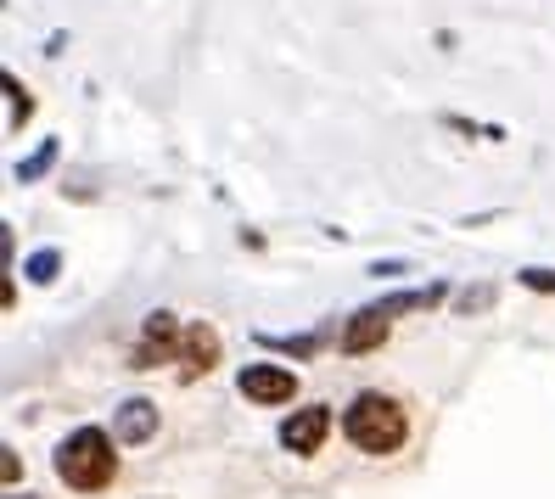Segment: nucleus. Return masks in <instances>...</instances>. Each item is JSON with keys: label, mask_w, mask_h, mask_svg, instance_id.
Listing matches in <instances>:
<instances>
[{"label": "nucleus", "mask_w": 555, "mask_h": 499, "mask_svg": "<svg viewBox=\"0 0 555 499\" xmlns=\"http://www.w3.org/2000/svg\"><path fill=\"white\" fill-rule=\"evenodd\" d=\"M365 275H376V281H393V275H415V264H410V258H376Z\"/></svg>", "instance_id": "nucleus-16"}, {"label": "nucleus", "mask_w": 555, "mask_h": 499, "mask_svg": "<svg viewBox=\"0 0 555 499\" xmlns=\"http://www.w3.org/2000/svg\"><path fill=\"white\" fill-rule=\"evenodd\" d=\"M387 331H393V314L382 309V303H370V309H359L354 320H348V326H342V354H376V348L387 343Z\"/></svg>", "instance_id": "nucleus-6"}, {"label": "nucleus", "mask_w": 555, "mask_h": 499, "mask_svg": "<svg viewBox=\"0 0 555 499\" xmlns=\"http://www.w3.org/2000/svg\"><path fill=\"white\" fill-rule=\"evenodd\" d=\"M264 343H270V348H286L292 359H309L314 348H320V337H264Z\"/></svg>", "instance_id": "nucleus-15"}, {"label": "nucleus", "mask_w": 555, "mask_h": 499, "mask_svg": "<svg viewBox=\"0 0 555 499\" xmlns=\"http://www.w3.org/2000/svg\"><path fill=\"white\" fill-rule=\"evenodd\" d=\"M12 499H17V494H12ZM23 499H29V494H23Z\"/></svg>", "instance_id": "nucleus-19"}, {"label": "nucleus", "mask_w": 555, "mask_h": 499, "mask_svg": "<svg viewBox=\"0 0 555 499\" xmlns=\"http://www.w3.org/2000/svg\"><path fill=\"white\" fill-rule=\"evenodd\" d=\"M449 298V281H432V286H410V292H393V298H382V309L399 320V314H415V309H432V303Z\"/></svg>", "instance_id": "nucleus-9"}, {"label": "nucleus", "mask_w": 555, "mask_h": 499, "mask_svg": "<svg viewBox=\"0 0 555 499\" xmlns=\"http://www.w3.org/2000/svg\"><path fill=\"white\" fill-rule=\"evenodd\" d=\"M157 432V404L152 399H124L113 410V438L124 443V449H135V443H146Z\"/></svg>", "instance_id": "nucleus-8"}, {"label": "nucleus", "mask_w": 555, "mask_h": 499, "mask_svg": "<svg viewBox=\"0 0 555 499\" xmlns=\"http://www.w3.org/2000/svg\"><path fill=\"white\" fill-rule=\"evenodd\" d=\"M236 393H242L247 404H264V410L292 404L298 399V371H292V365H275V359H253V365L236 371Z\"/></svg>", "instance_id": "nucleus-3"}, {"label": "nucleus", "mask_w": 555, "mask_h": 499, "mask_svg": "<svg viewBox=\"0 0 555 499\" xmlns=\"http://www.w3.org/2000/svg\"><path fill=\"white\" fill-rule=\"evenodd\" d=\"M331 427H337V415H331V404H303V410H292L281 421V449H292V455H320L331 438Z\"/></svg>", "instance_id": "nucleus-5"}, {"label": "nucleus", "mask_w": 555, "mask_h": 499, "mask_svg": "<svg viewBox=\"0 0 555 499\" xmlns=\"http://www.w3.org/2000/svg\"><path fill=\"white\" fill-rule=\"evenodd\" d=\"M0 85H6V107H12V129H23L34 118V96H29V85L17 79V73H0Z\"/></svg>", "instance_id": "nucleus-11"}, {"label": "nucleus", "mask_w": 555, "mask_h": 499, "mask_svg": "<svg viewBox=\"0 0 555 499\" xmlns=\"http://www.w3.org/2000/svg\"><path fill=\"white\" fill-rule=\"evenodd\" d=\"M118 438L107 427H79L57 443V477L73 488V494H101L113 488L118 477Z\"/></svg>", "instance_id": "nucleus-2"}, {"label": "nucleus", "mask_w": 555, "mask_h": 499, "mask_svg": "<svg viewBox=\"0 0 555 499\" xmlns=\"http://www.w3.org/2000/svg\"><path fill=\"white\" fill-rule=\"evenodd\" d=\"M443 129H455V135H471V141H477V135H488V124H471V118H460V113H443Z\"/></svg>", "instance_id": "nucleus-17"}, {"label": "nucleus", "mask_w": 555, "mask_h": 499, "mask_svg": "<svg viewBox=\"0 0 555 499\" xmlns=\"http://www.w3.org/2000/svg\"><path fill=\"white\" fill-rule=\"evenodd\" d=\"M516 286H527V292H544V298H555V270H544V264H522V270H516Z\"/></svg>", "instance_id": "nucleus-13"}, {"label": "nucleus", "mask_w": 555, "mask_h": 499, "mask_svg": "<svg viewBox=\"0 0 555 499\" xmlns=\"http://www.w3.org/2000/svg\"><path fill=\"white\" fill-rule=\"evenodd\" d=\"M57 157H62V141H57V135H45V141L12 169V180H17V186H34V180H45V174H51V163H57Z\"/></svg>", "instance_id": "nucleus-10"}, {"label": "nucleus", "mask_w": 555, "mask_h": 499, "mask_svg": "<svg viewBox=\"0 0 555 499\" xmlns=\"http://www.w3.org/2000/svg\"><path fill=\"white\" fill-rule=\"evenodd\" d=\"M342 438L354 443L359 455H399L410 443V415L393 393H354V404L342 410Z\"/></svg>", "instance_id": "nucleus-1"}, {"label": "nucleus", "mask_w": 555, "mask_h": 499, "mask_svg": "<svg viewBox=\"0 0 555 499\" xmlns=\"http://www.w3.org/2000/svg\"><path fill=\"white\" fill-rule=\"evenodd\" d=\"M180 359H185L180 382H197V376H208V371H214V365H219V331L208 326V320H197V326H185Z\"/></svg>", "instance_id": "nucleus-7"}, {"label": "nucleus", "mask_w": 555, "mask_h": 499, "mask_svg": "<svg viewBox=\"0 0 555 499\" xmlns=\"http://www.w3.org/2000/svg\"><path fill=\"white\" fill-rule=\"evenodd\" d=\"M180 343H185V326L169 309H152L141 320V348L129 354V371H157V365L180 359Z\"/></svg>", "instance_id": "nucleus-4"}, {"label": "nucleus", "mask_w": 555, "mask_h": 499, "mask_svg": "<svg viewBox=\"0 0 555 499\" xmlns=\"http://www.w3.org/2000/svg\"><path fill=\"white\" fill-rule=\"evenodd\" d=\"M57 270H62V247H40V253L23 258V275H29L34 286H51V281H57Z\"/></svg>", "instance_id": "nucleus-12"}, {"label": "nucleus", "mask_w": 555, "mask_h": 499, "mask_svg": "<svg viewBox=\"0 0 555 499\" xmlns=\"http://www.w3.org/2000/svg\"><path fill=\"white\" fill-rule=\"evenodd\" d=\"M0 471H6V488H17V477H23V460H17L12 449H0Z\"/></svg>", "instance_id": "nucleus-18"}, {"label": "nucleus", "mask_w": 555, "mask_h": 499, "mask_svg": "<svg viewBox=\"0 0 555 499\" xmlns=\"http://www.w3.org/2000/svg\"><path fill=\"white\" fill-rule=\"evenodd\" d=\"M488 303H494V286H460V292H455V309L460 314H483Z\"/></svg>", "instance_id": "nucleus-14"}]
</instances>
